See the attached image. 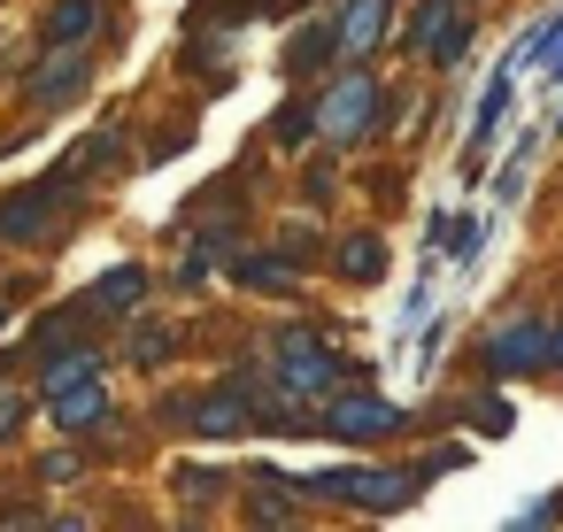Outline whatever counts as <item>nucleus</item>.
I'll return each instance as SVG.
<instances>
[{"label": "nucleus", "mask_w": 563, "mask_h": 532, "mask_svg": "<svg viewBox=\"0 0 563 532\" xmlns=\"http://www.w3.org/2000/svg\"><path fill=\"white\" fill-rule=\"evenodd\" d=\"M448 463H463V447H448L440 463H401V470H324V478H301V494H340V501H355V509H371V517H394V509H409V494L432 478V470H448Z\"/></svg>", "instance_id": "nucleus-1"}, {"label": "nucleus", "mask_w": 563, "mask_h": 532, "mask_svg": "<svg viewBox=\"0 0 563 532\" xmlns=\"http://www.w3.org/2000/svg\"><path fill=\"white\" fill-rule=\"evenodd\" d=\"M271 363H278V370H271V386H278L286 401H324L340 378H355V370L324 347V332H301V324H286V332L271 340Z\"/></svg>", "instance_id": "nucleus-2"}, {"label": "nucleus", "mask_w": 563, "mask_h": 532, "mask_svg": "<svg viewBox=\"0 0 563 532\" xmlns=\"http://www.w3.org/2000/svg\"><path fill=\"white\" fill-rule=\"evenodd\" d=\"M378 132V78L371 70H347L324 101H317V140H332V147H363Z\"/></svg>", "instance_id": "nucleus-3"}, {"label": "nucleus", "mask_w": 563, "mask_h": 532, "mask_svg": "<svg viewBox=\"0 0 563 532\" xmlns=\"http://www.w3.org/2000/svg\"><path fill=\"white\" fill-rule=\"evenodd\" d=\"M478 370H486V378L548 370V317H509L501 332H486V340H478Z\"/></svg>", "instance_id": "nucleus-4"}, {"label": "nucleus", "mask_w": 563, "mask_h": 532, "mask_svg": "<svg viewBox=\"0 0 563 532\" xmlns=\"http://www.w3.org/2000/svg\"><path fill=\"white\" fill-rule=\"evenodd\" d=\"M401 40H409V55H424L432 70H455L463 47H471V9H455V0H424Z\"/></svg>", "instance_id": "nucleus-5"}, {"label": "nucleus", "mask_w": 563, "mask_h": 532, "mask_svg": "<svg viewBox=\"0 0 563 532\" xmlns=\"http://www.w3.org/2000/svg\"><path fill=\"white\" fill-rule=\"evenodd\" d=\"M247 386L240 378H224L217 394H194V401H170V424H186L194 440H240L247 432Z\"/></svg>", "instance_id": "nucleus-6"}, {"label": "nucleus", "mask_w": 563, "mask_h": 532, "mask_svg": "<svg viewBox=\"0 0 563 532\" xmlns=\"http://www.w3.org/2000/svg\"><path fill=\"white\" fill-rule=\"evenodd\" d=\"M70 201H78V193H70V178L24 186L16 201H0V240H9V247H32V240H47V232H55V217H63Z\"/></svg>", "instance_id": "nucleus-7"}, {"label": "nucleus", "mask_w": 563, "mask_h": 532, "mask_svg": "<svg viewBox=\"0 0 563 532\" xmlns=\"http://www.w3.org/2000/svg\"><path fill=\"white\" fill-rule=\"evenodd\" d=\"M324 432L332 440H378V432H401V409L378 401V394H347V401L324 409Z\"/></svg>", "instance_id": "nucleus-8"}, {"label": "nucleus", "mask_w": 563, "mask_h": 532, "mask_svg": "<svg viewBox=\"0 0 563 532\" xmlns=\"http://www.w3.org/2000/svg\"><path fill=\"white\" fill-rule=\"evenodd\" d=\"M86 78H93V63H86L78 47L47 55V63H40V78H32V109H70V101L86 93Z\"/></svg>", "instance_id": "nucleus-9"}, {"label": "nucleus", "mask_w": 563, "mask_h": 532, "mask_svg": "<svg viewBox=\"0 0 563 532\" xmlns=\"http://www.w3.org/2000/svg\"><path fill=\"white\" fill-rule=\"evenodd\" d=\"M47 417H55V432H93V424L109 417V378L93 370V378H78V386L47 394Z\"/></svg>", "instance_id": "nucleus-10"}, {"label": "nucleus", "mask_w": 563, "mask_h": 532, "mask_svg": "<svg viewBox=\"0 0 563 532\" xmlns=\"http://www.w3.org/2000/svg\"><path fill=\"white\" fill-rule=\"evenodd\" d=\"M232 278L247 293H294L301 286V255L294 247H271V255H232Z\"/></svg>", "instance_id": "nucleus-11"}, {"label": "nucleus", "mask_w": 563, "mask_h": 532, "mask_svg": "<svg viewBox=\"0 0 563 532\" xmlns=\"http://www.w3.org/2000/svg\"><path fill=\"white\" fill-rule=\"evenodd\" d=\"M386 9H394V0H340L332 24H340V55H347V63H363V55L386 40Z\"/></svg>", "instance_id": "nucleus-12"}, {"label": "nucleus", "mask_w": 563, "mask_h": 532, "mask_svg": "<svg viewBox=\"0 0 563 532\" xmlns=\"http://www.w3.org/2000/svg\"><path fill=\"white\" fill-rule=\"evenodd\" d=\"M93 370H101V347H93V340H63V347L40 355V394H63V386H78V378H93Z\"/></svg>", "instance_id": "nucleus-13"}, {"label": "nucleus", "mask_w": 563, "mask_h": 532, "mask_svg": "<svg viewBox=\"0 0 563 532\" xmlns=\"http://www.w3.org/2000/svg\"><path fill=\"white\" fill-rule=\"evenodd\" d=\"M140 293H147V270H140V263H124V270H109V278H93V286H86L78 317H101V309H140Z\"/></svg>", "instance_id": "nucleus-14"}, {"label": "nucleus", "mask_w": 563, "mask_h": 532, "mask_svg": "<svg viewBox=\"0 0 563 532\" xmlns=\"http://www.w3.org/2000/svg\"><path fill=\"white\" fill-rule=\"evenodd\" d=\"M40 32H47V47H78V40H93V32H101V0H55Z\"/></svg>", "instance_id": "nucleus-15"}, {"label": "nucleus", "mask_w": 563, "mask_h": 532, "mask_svg": "<svg viewBox=\"0 0 563 532\" xmlns=\"http://www.w3.org/2000/svg\"><path fill=\"white\" fill-rule=\"evenodd\" d=\"M324 55H340V24H332V16L286 40V78H317V63H324Z\"/></svg>", "instance_id": "nucleus-16"}, {"label": "nucleus", "mask_w": 563, "mask_h": 532, "mask_svg": "<svg viewBox=\"0 0 563 532\" xmlns=\"http://www.w3.org/2000/svg\"><path fill=\"white\" fill-rule=\"evenodd\" d=\"M340 278L347 286H378L386 278V240L378 232H347L340 240Z\"/></svg>", "instance_id": "nucleus-17"}, {"label": "nucleus", "mask_w": 563, "mask_h": 532, "mask_svg": "<svg viewBox=\"0 0 563 532\" xmlns=\"http://www.w3.org/2000/svg\"><path fill=\"white\" fill-rule=\"evenodd\" d=\"M271 140H278V147H309V140H317V109H309V101H301V109H278Z\"/></svg>", "instance_id": "nucleus-18"}, {"label": "nucleus", "mask_w": 563, "mask_h": 532, "mask_svg": "<svg viewBox=\"0 0 563 532\" xmlns=\"http://www.w3.org/2000/svg\"><path fill=\"white\" fill-rule=\"evenodd\" d=\"M170 355V324H140L132 332V363H163Z\"/></svg>", "instance_id": "nucleus-19"}, {"label": "nucleus", "mask_w": 563, "mask_h": 532, "mask_svg": "<svg viewBox=\"0 0 563 532\" xmlns=\"http://www.w3.org/2000/svg\"><path fill=\"white\" fill-rule=\"evenodd\" d=\"M16 432H24V394L0 378V440H16Z\"/></svg>", "instance_id": "nucleus-20"}, {"label": "nucleus", "mask_w": 563, "mask_h": 532, "mask_svg": "<svg viewBox=\"0 0 563 532\" xmlns=\"http://www.w3.org/2000/svg\"><path fill=\"white\" fill-rule=\"evenodd\" d=\"M525 170H532V140H517V155L501 163V201H517V186H525Z\"/></svg>", "instance_id": "nucleus-21"}, {"label": "nucleus", "mask_w": 563, "mask_h": 532, "mask_svg": "<svg viewBox=\"0 0 563 532\" xmlns=\"http://www.w3.org/2000/svg\"><path fill=\"white\" fill-rule=\"evenodd\" d=\"M471 432H494V440H501V432H509V409H501V401H471Z\"/></svg>", "instance_id": "nucleus-22"}, {"label": "nucleus", "mask_w": 563, "mask_h": 532, "mask_svg": "<svg viewBox=\"0 0 563 532\" xmlns=\"http://www.w3.org/2000/svg\"><path fill=\"white\" fill-rule=\"evenodd\" d=\"M86 470V455H70V447H55V455H40V478L55 486V478H78Z\"/></svg>", "instance_id": "nucleus-23"}, {"label": "nucleus", "mask_w": 563, "mask_h": 532, "mask_svg": "<svg viewBox=\"0 0 563 532\" xmlns=\"http://www.w3.org/2000/svg\"><path fill=\"white\" fill-rule=\"evenodd\" d=\"M170 486H178V494H194V501H209V494H217V486H224V478H217V470H178V478H170Z\"/></svg>", "instance_id": "nucleus-24"}, {"label": "nucleus", "mask_w": 563, "mask_h": 532, "mask_svg": "<svg viewBox=\"0 0 563 532\" xmlns=\"http://www.w3.org/2000/svg\"><path fill=\"white\" fill-rule=\"evenodd\" d=\"M478 247H486V224H463V232H455V255H463V263H471V255H478Z\"/></svg>", "instance_id": "nucleus-25"}, {"label": "nucleus", "mask_w": 563, "mask_h": 532, "mask_svg": "<svg viewBox=\"0 0 563 532\" xmlns=\"http://www.w3.org/2000/svg\"><path fill=\"white\" fill-rule=\"evenodd\" d=\"M555 517H563V501H555V494H548V501H532V509H525V517H517V524H555Z\"/></svg>", "instance_id": "nucleus-26"}, {"label": "nucleus", "mask_w": 563, "mask_h": 532, "mask_svg": "<svg viewBox=\"0 0 563 532\" xmlns=\"http://www.w3.org/2000/svg\"><path fill=\"white\" fill-rule=\"evenodd\" d=\"M548 370H563V317L548 324Z\"/></svg>", "instance_id": "nucleus-27"}, {"label": "nucleus", "mask_w": 563, "mask_h": 532, "mask_svg": "<svg viewBox=\"0 0 563 532\" xmlns=\"http://www.w3.org/2000/svg\"><path fill=\"white\" fill-rule=\"evenodd\" d=\"M548 78H563V24H555V40H548Z\"/></svg>", "instance_id": "nucleus-28"}, {"label": "nucleus", "mask_w": 563, "mask_h": 532, "mask_svg": "<svg viewBox=\"0 0 563 532\" xmlns=\"http://www.w3.org/2000/svg\"><path fill=\"white\" fill-rule=\"evenodd\" d=\"M0 332H9V309H0Z\"/></svg>", "instance_id": "nucleus-29"}, {"label": "nucleus", "mask_w": 563, "mask_h": 532, "mask_svg": "<svg viewBox=\"0 0 563 532\" xmlns=\"http://www.w3.org/2000/svg\"><path fill=\"white\" fill-rule=\"evenodd\" d=\"M555 132H563V117H555Z\"/></svg>", "instance_id": "nucleus-30"}]
</instances>
